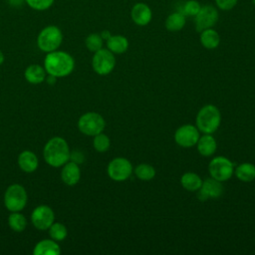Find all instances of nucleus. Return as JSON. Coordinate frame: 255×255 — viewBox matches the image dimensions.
<instances>
[{
	"mask_svg": "<svg viewBox=\"0 0 255 255\" xmlns=\"http://www.w3.org/2000/svg\"><path fill=\"white\" fill-rule=\"evenodd\" d=\"M44 68L48 75L64 78L72 74L75 69V60L71 54L56 50L47 53L44 59Z\"/></svg>",
	"mask_w": 255,
	"mask_h": 255,
	"instance_id": "f257e3e1",
	"label": "nucleus"
},
{
	"mask_svg": "<svg viewBox=\"0 0 255 255\" xmlns=\"http://www.w3.org/2000/svg\"><path fill=\"white\" fill-rule=\"evenodd\" d=\"M71 149L67 140L61 136L50 138L43 148V157L52 167H62L70 160Z\"/></svg>",
	"mask_w": 255,
	"mask_h": 255,
	"instance_id": "f03ea898",
	"label": "nucleus"
},
{
	"mask_svg": "<svg viewBox=\"0 0 255 255\" xmlns=\"http://www.w3.org/2000/svg\"><path fill=\"white\" fill-rule=\"evenodd\" d=\"M196 128L203 133L215 132L221 124V113L219 109L211 104L203 106L197 113Z\"/></svg>",
	"mask_w": 255,
	"mask_h": 255,
	"instance_id": "7ed1b4c3",
	"label": "nucleus"
},
{
	"mask_svg": "<svg viewBox=\"0 0 255 255\" xmlns=\"http://www.w3.org/2000/svg\"><path fill=\"white\" fill-rule=\"evenodd\" d=\"M63 32L62 30L55 26L49 25L44 27L37 36V47L45 53H50L56 51L60 48L63 43Z\"/></svg>",
	"mask_w": 255,
	"mask_h": 255,
	"instance_id": "20e7f679",
	"label": "nucleus"
},
{
	"mask_svg": "<svg viewBox=\"0 0 255 255\" xmlns=\"http://www.w3.org/2000/svg\"><path fill=\"white\" fill-rule=\"evenodd\" d=\"M4 206L10 212L22 211L28 202V194L25 187L19 183L10 184L4 192Z\"/></svg>",
	"mask_w": 255,
	"mask_h": 255,
	"instance_id": "39448f33",
	"label": "nucleus"
},
{
	"mask_svg": "<svg viewBox=\"0 0 255 255\" xmlns=\"http://www.w3.org/2000/svg\"><path fill=\"white\" fill-rule=\"evenodd\" d=\"M105 127V119L102 115L96 112H88L82 115L78 120V128L85 135L94 136L103 132Z\"/></svg>",
	"mask_w": 255,
	"mask_h": 255,
	"instance_id": "423d86ee",
	"label": "nucleus"
},
{
	"mask_svg": "<svg viewBox=\"0 0 255 255\" xmlns=\"http://www.w3.org/2000/svg\"><path fill=\"white\" fill-rule=\"evenodd\" d=\"M235 163L223 155L215 156L208 164V172L210 177L221 182L226 181L234 174Z\"/></svg>",
	"mask_w": 255,
	"mask_h": 255,
	"instance_id": "0eeeda50",
	"label": "nucleus"
},
{
	"mask_svg": "<svg viewBox=\"0 0 255 255\" xmlns=\"http://www.w3.org/2000/svg\"><path fill=\"white\" fill-rule=\"evenodd\" d=\"M116 67V58L108 48H102L94 53L92 58V68L100 76H107L113 72Z\"/></svg>",
	"mask_w": 255,
	"mask_h": 255,
	"instance_id": "6e6552de",
	"label": "nucleus"
},
{
	"mask_svg": "<svg viewBox=\"0 0 255 255\" xmlns=\"http://www.w3.org/2000/svg\"><path fill=\"white\" fill-rule=\"evenodd\" d=\"M107 172L111 179L115 181H124L131 175L132 165L126 157H115L109 162Z\"/></svg>",
	"mask_w": 255,
	"mask_h": 255,
	"instance_id": "1a4fd4ad",
	"label": "nucleus"
},
{
	"mask_svg": "<svg viewBox=\"0 0 255 255\" xmlns=\"http://www.w3.org/2000/svg\"><path fill=\"white\" fill-rule=\"evenodd\" d=\"M31 222L36 229L46 231L55 222V212L49 205L40 204L33 209Z\"/></svg>",
	"mask_w": 255,
	"mask_h": 255,
	"instance_id": "9d476101",
	"label": "nucleus"
},
{
	"mask_svg": "<svg viewBox=\"0 0 255 255\" xmlns=\"http://www.w3.org/2000/svg\"><path fill=\"white\" fill-rule=\"evenodd\" d=\"M219 19V13L216 7L212 5L201 6L198 13L194 16V25L197 32H201L208 28H213Z\"/></svg>",
	"mask_w": 255,
	"mask_h": 255,
	"instance_id": "9b49d317",
	"label": "nucleus"
},
{
	"mask_svg": "<svg viewBox=\"0 0 255 255\" xmlns=\"http://www.w3.org/2000/svg\"><path fill=\"white\" fill-rule=\"evenodd\" d=\"M199 136L198 128L190 124L180 126L174 132V140L181 147H192L196 145Z\"/></svg>",
	"mask_w": 255,
	"mask_h": 255,
	"instance_id": "f8f14e48",
	"label": "nucleus"
},
{
	"mask_svg": "<svg viewBox=\"0 0 255 255\" xmlns=\"http://www.w3.org/2000/svg\"><path fill=\"white\" fill-rule=\"evenodd\" d=\"M224 191L221 181L212 177L206 178L202 181L200 188L197 190V198L200 201H207L209 199L219 198Z\"/></svg>",
	"mask_w": 255,
	"mask_h": 255,
	"instance_id": "ddd939ff",
	"label": "nucleus"
},
{
	"mask_svg": "<svg viewBox=\"0 0 255 255\" xmlns=\"http://www.w3.org/2000/svg\"><path fill=\"white\" fill-rule=\"evenodd\" d=\"M130 18L135 25L146 26L152 19V11L146 3L137 2L131 7Z\"/></svg>",
	"mask_w": 255,
	"mask_h": 255,
	"instance_id": "4468645a",
	"label": "nucleus"
},
{
	"mask_svg": "<svg viewBox=\"0 0 255 255\" xmlns=\"http://www.w3.org/2000/svg\"><path fill=\"white\" fill-rule=\"evenodd\" d=\"M81 178V169L78 163L69 160L61 169V179L68 186L76 185Z\"/></svg>",
	"mask_w": 255,
	"mask_h": 255,
	"instance_id": "2eb2a0df",
	"label": "nucleus"
},
{
	"mask_svg": "<svg viewBox=\"0 0 255 255\" xmlns=\"http://www.w3.org/2000/svg\"><path fill=\"white\" fill-rule=\"evenodd\" d=\"M17 163L22 171L31 173V172H34L38 168L39 159L35 152H33L32 150L26 149L19 153Z\"/></svg>",
	"mask_w": 255,
	"mask_h": 255,
	"instance_id": "dca6fc26",
	"label": "nucleus"
},
{
	"mask_svg": "<svg viewBox=\"0 0 255 255\" xmlns=\"http://www.w3.org/2000/svg\"><path fill=\"white\" fill-rule=\"evenodd\" d=\"M34 255H60L61 247L59 242L50 239H43L36 243L33 249Z\"/></svg>",
	"mask_w": 255,
	"mask_h": 255,
	"instance_id": "f3484780",
	"label": "nucleus"
},
{
	"mask_svg": "<svg viewBox=\"0 0 255 255\" xmlns=\"http://www.w3.org/2000/svg\"><path fill=\"white\" fill-rule=\"evenodd\" d=\"M24 77L28 83L32 85H39L46 80L47 72L44 66L42 67L38 64H32L26 68Z\"/></svg>",
	"mask_w": 255,
	"mask_h": 255,
	"instance_id": "a211bd4d",
	"label": "nucleus"
},
{
	"mask_svg": "<svg viewBox=\"0 0 255 255\" xmlns=\"http://www.w3.org/2000/svg\"><path fill=\"white\" fill-rule=\"evenodd\" d=\"M196 148L202 156H210L216 151L217 142L211 133H204L203 135L199 136L196 143Z\"/></svg>",
	"mask_w": 255,
	"mask_h": 255,
	"instance_id": "6ab92c4d",
	"label": "nucleus"
},
{
	"mask_svg": "<svg viewBox=\"0 0 255 255\" xmlns=\"http://www.w3.org/2000/svg\"><path fill=\"white\" fill-rule=\"evenodd\" d=\"M200 44L207 50L216 49L220 44V36L213 28H208L200 32Z\"/></svg>",
	"mask_w": 255,
	"mask_h": 255,
	"instance_id": "aec40b11",
	"label": "nucleus"
},
{
	"mask_svg": "<svg viewBox=\"0 0 255 255\" xmlns=\"http://www.w3.org/2000/svg\"><path fill=\"white\" fill-rule=\"evenodd\" d=\"M202 179L201 177L192 171H187L185 173H183L180 177V184L181 186L190 192H195L197 191L201 184H202Z\"/></svg>",
	"mask_w": 255,
	"mask_h": 255,
	"instance_id": "412c9836",
	"label": "nucleus"
},
{
	"mask_svg": "<svg viewBox=\"0 0 255 255\" xmlns=\"http://www.w3.org/2000/svg\"><path fill=\"white\" fill-rule=\"evenodd\" d=\"M186 23V16L180 11L170 13L164 22V26L169 32H177L183 29Z\"/></svg>",
	"mask_w": 255,
	"mask_h": 255,
	"instance_id": "4be33fe9",
	"label": "nucleus"
},
{
	"mask_svg": "<svg viewBox=\"0 0 255 255\" xmlns=\"http://www.w3.org/2000/svg\"><path fill=\"white\" fill-rule=\"evenodd\" d=\"M106 44L107 48L114 54H123L128 48V40L123 35H112Z\"/></svg>",
	"mask_w": 255,
	"mask_h": 255,
	"instance_id": "5701e85b",
	"label": "nucleus"
},
{
	"mask_svg": "<svg viewBox=\"0 0 255 255\" xmlns=\"http://www.w3.org/2000/svg\"><path fill=\"white\" fill-rule=\"evenodd\" d=\"M235 176L243 182H251L255 179V165L251 162H243L234 168Z\"/></svg>",
	"mask_w": 255,
	"mask_h": 255,
	"instance_id": "b1692460",
	"label": "nucleus"
},
{
	"mask_svg": "<svg viewBox=\"0 0 255 255\" xmlns=\"http://www.w3.org/2000/svg\"><path fill=\"white\" fill-rule=\"evenodd\" d=\"M9 227L17 233L23 232L27 227V219L24 214L21 213V211H14L11 212L7 219Z\"/></svg>",
	"mask_w": 255,
	"mask_h": 255,
	"instance_id": "393cba45",
	"label": "nucleus"
},
{
	"mask_svg": "<svg viewBox=\"0 0 255 255\" xmlns=\"http://www.w3.org/2000/svg\"><path fill=\"white\" fill-rule=\"evenodd\" d=\"M135 176L143 181H148L154 178L155 176V169L151 164L148 163H140L137 164L134 168Z\"/></svg>",
	"mask_w": 255,
	"mask_h": 255,
	"instance_id": "a878e982",
	"label": "nucleus"
},
{
	"mask_svg": "<svg viewBox=\"0 0 255 255\" xmlns=\"http://www.w3.org/2000/svg\"><path fill=\"white\" fill-rule=\"evenodd\" d=\"M49 232V236L50 238H52L53 240L57 241V242H61L63 240H65L68 236V229L67 227L61 223V222H54L48 229Z\"/></svg>",
	"mask_w": 255,
	"mask_h": 255,
	"instance_id": "bb28decb",
	"label": "nucleus"
},
{
	"mask_svg": "<svg viewBox=\"0 0 255 255\" xmlns=\"http://www.w3.org/2000/svg\"><path fill=\"white\" fill-rule=\"evenodd\" d=\"M85 45L90 52L95 53L103 48L104 40L99 33H91L86 37Z\"/></svg>",
	"mask_w": 255,
	"mask_h": 255,
	"instance_id": "cd10ccee",
	"label": "nucleus"
},
{
	"mask_svg": "<svg viewBox=\"0 0 255 255\" xmlns=\"http://www.w3.org/2000/svg\"><path fill=\"white\" fill-rule=\"evenodd\" d=\"M93 146L98 152H106L111 146V139L106 133L100 132L94 135Z\"/></svg>",
	"mask_w": 255,
	"mask_h": 255,
	"instance_id": "c85d7f7f",
	"label": "nucleus"
},
{
	"mask_svg": "<svg viewBox=\"0 0 255 255\" xmlns=\"http://www.w3.org/2000/svg\"><path fill=\"white\" fill-rule=\"evenodd\" d=\"M200 8H201V5L198 1H196V0H187L183 4L180 12L182 14H184L185 16L194 17L198 13Z\"/></svg>",
	"mask_w": 255,
	"mask_h": 255,
	"instance_id": "c756f323",
	"label": "nucleus"
},
{
	"mask_svg": "<svg viewBox=\"0 0 255 255\" xmlns=\"http://www.w3.org/2000/svg\"><path fill=\"white\" fill-rule=\"evenodd\" d=\"M55 0H25V3L35 11H45L51 8Z\"/></svg>",
	"mask_w": 255,
	"mask_h": 255,
	"instance_id": "7c9ffc66",
	"label": "nucleus"
},
{
	"mask_svg": "<svg viewBox=\"0 0 255 255\" xmlns=\"http://www.w3.org/2000/svg\"><path fill=\"white\" fill-rule=\"evenodd\" d=\"M214 1L216 4V7L222 11H229L233 9L238 2V0H214Z\"/></svg>",
	"mask_w": 255,
	"mask_h": 255,
	"instance_id": "2f4dec72",
	"label": "nucleus"
},
{
	"mask_svg": "<svg viewBox=\"0 0 255 255\" xmlns=\"http://www.w3.org/2000/svg\"><path fill=\"white\" fill-rule=\"evenodd\" d=\"M70 160L74 161L78 164L83 163L85 160V155L83 154L82 151L79 150H71V154H70Z\"/></svg>",
	"mask_w": 255,
	"mask_h": 255,
	"instance_id": "473e14b6",
	"label": "nucleus"
},
{
	"mask_svg": "<svg viewBox=\"0 0 255 255\" xmlns=\"http://www.w3.org/2000/svg\"><path fill=\"white\" fill-rule=\"evenodd\" d=\"M10 6L12 7H21L24 3H25V0H5Z\"/></svg>",
	"mask_w": 255,
	"mask_h": 255,
	"instance_id": "72a5a7b5",
	"label": "nucleus"
},
{
	"mask_svg": "<svg viewBox=\"0 0 255 255\" xmlns=\"http://www.w3.org/2000/svg\"><path fill=\"white\" fill-rule=\"evenodd\" d=\"M100 35H101V37L103 38L104 41H107V40L112 36V34H111V32H110L109 30H104V31H102V32L100 33Z\"/></svg>",
	"mask_w": 255,
	"mask_h": 255,
	"instance_id": "f704fd0d",
	"label": "nucleus"
},
{
	"mask_svg": "<svg viewBox=\"0 0 255 255\" xmlns=\"http://www.w3.org/2000/svg\"><path fill=\"white\" fill-rule=\"evenodd\" d=\"M4 60H5V57H4V54L3 52L0 50V66L4 63Z\"/></svg>",
	"mask_w": 255,
	"mask_h": 255,
	"instance_id": "c9c22d12",
	"label": "nucleus"
},
{
	"mask_svg": "<svg viewBox=\"0 0 255 255\" xmlns=\"http://www.w3.org/2000/svg\"><path fill=\"white\" fill-rule=\"evenodd\" d=\"M252 2H253V4H254V6H255V0H252Z\"/></svg>",
	"mask_w": 255,
	"mask_h": 255,
	"instance_id": "e433bc0d",
	"label": "nucleus"
}]
</instances>
